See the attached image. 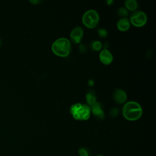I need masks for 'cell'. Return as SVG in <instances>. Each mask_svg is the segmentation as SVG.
<instances>
[{
	"label": "cell",
	"instance_id": "obj_17",
	"mask_svg": "<svg viewBox=\"0 0 156 156\" xmlns=\"http://www.w3.org/2000/svg\"><path fill=\"white\" fill-rule=\"evenodd\" d=\"M118 112H119V110H118V108H113L110 112V116L111 117H115V116H116L118 115Z\"/></svg>",
	"mask_w": 156,
	"mask_h": 156
},
{
	"label": "cell",
	"instance_id": "obj_8",
	"mask_svg": "<svg viewBox=\"0 0 156 156\" xmlns=\"http://www.w3.org/2000/svg\"><path fill=\"white\" fill-rule=\"evenodd\" d=\"M101 62L105 65H109L113 61V55L111 52L107 49H102L99 54Z\"/></svg>",
	"mask_w": 156,
	"mask_h": 156
},
{
	"label": "cell",
	"instance_id": "obj_21",
	"mask_svg": "<svg viewBox=\"0 0 156 156\" xmlns=\"http://www.w3.org/2000/svg\"><path fill=\"white\" fill-rule=\"evenodd\" d=\"M1 44H2V40H1V38H0V46L1 45Z\"/></svg>",
	"mask_w": 156,
	"mask_h": 156
},
{
	"label": "cell",
	"instance_id": "obj_15",
	"mask_svg": "<svg viewBox=\"0 0 156 156\" xmlns=\"http://www.w3.org/2000/svg\"><path fill=\"white\" fill-rule=\"evenodd\" d=\"M79 154L80 156H89L88 150L84 147H80L79 149Z\"/></svg>",
	"mask_w": 156,
	"mask_h": 156
},
{
	"label": "cell",
	"instance_id": "obj_20",
	"mask_svg": "<svg viewBox=\"0 0 156 156\" xmlns=\"http://www.w3.org/2000/svg\"><path fill=\"white\" fill-rule=\"evenodd\" d=\"M93 84H94V82H93V80L92 79L89 80V81H88V85H89L90 86H93Z\"/></svg>",
	"mask_w": 156,
	"mask_h": 156
},
{
	"label": "cell",
	"instance_id": "obj_3",
	"mask_svg": "<svg viewBox=\"0 0 156 156\" xmlns=\"http://www.w3.org/2000/svg\"><path fill=\"white\" fill-rule=\"evenodd\" d=\"M69 111L73 118L78 120H87L91 114V108L89 105L81 103L73 104Z\"/></svg>",
	"mask_w": 156,
	"mask_h": 156
},
{
	"label": "cell",
	"instance_id": "obj_14",
	"mask_svg": "<svg viewBox=\"0 0 156 156\" xmlns=\"http://www.w3.org/2000/svg\"><path fill=\"white\" fill-rule=\"evenodd\" d=\"M118 14L121 16H126L128 14V12L127 9L124 7H120L117 10Z\"/></svg>",
	"mask_w": 156,
	"mask_h": 156
},
{
	"label": "cell",
	"instance_id": "obj_11",
	"mask_svg": "<svg viewBox=\"0 0 156 156\" xmlns=\"http://www.w3.org/2000/svg\"><path fill=\"white\" fill-rule=\"evenodd\" d=\"M85 98H86V101L89 105L92 106L94 104H95L96 102V98L94 91H93L92 90H90L87 91Z\"/></svg>",
	"mask_w": 156,
	"mask_h": 156
},
{
	"label": "cell",
	"instance_id": "obj_16",
	"mask_svg": "<svg viewBox=\"0 0 156 156\" xmlns=\"http://www.w3.org/2000/svg\"><path fill=\"white\" fill-rule=\"evenodd\" d=\"M98 34L101 37L104 38L107 35V31L105 29H99L98 30Z\"/></svg>",
	"mask_w": 156,
	"mask_h": 156
},
{
	"label": "cell",
	"instance_id": "obj_9",
	"mask_svg": "<svg viewBox=\"0 0 156 156\" xmlns=\"http://www.w3.org/2000/svg\"><path fill=\"white\" fill-rule=\"evenodd\" d=\"M91 108V112L94 115V116L98 119H103L105 117V114L104 111L102 110L101 105L99 102H96L94 104Z\"/></svg>",
	"mask_w": 156,
	"mask_h": 156
},
{
	"label": "cell",
	"instance_id": "obj_12",
	"mask_svg": "<svg viewBox=\"0 0 156 156\" xmlns=\"http://www.w3.org/2000/svg\"><path fill=\"white\" fill-rule=\"evenodd\" d=\"M124 4L127 9L131 11L135 10L138 7V3L135 0H126Z\"/></svg>",
	"mask_w": 156,
	"mask_h": 156
},
{
	"label": "cell",
	"instance_id": "obj_4",
	"mask_svg": "<svg viewBox=\"0 0 156 156\" xmlns=\"http://www.w3.org/2000/svg\"><path fill=\"white\" fill-rule=\"evenodd\" d=\"M83 24L88 28L95 27L99 20V16L98 12L93 9L87 11L82 16Z\"/></svg>",
	"mask_w": 156,
	"mask_h": 156
},
{
	"label": "cell",
	"instance_id": "obj_19",
	"mask_svg": "<svg viewBox=\"0 0 156 156\" xmlns=\"http://www.w3.org/2000/svg\"><path fill=\"white\" fill-rule=\"evenodd\" d=\"M30 2H31V3H33V4H37V3H39V2H41V1H37V0H31V1H30Z\"/></svg>",
	"mask_w": 156,
	"mask_h": 156
},
{
	"label": "cell",
	"instance_id": "obj_5",
	"mask_svg": "<svg viewBox=\"0 0 156 156\" xmlns=\"http://www.w3.org/2000/svg\"><path fill=\"white\" fill-rule=\"evenodd\" d=\"M130 21L133 26L141 27L146 24L147 21V16L144 12L137 10L131 15Z\"/></svg>",
	"mask_w": 156,
	"mask_h": 156
},
{
	"label": "cell",
	"instance_id": "obj_22",
	"mask_svg": "<svg viewBox=\"0 0 156 156\" xmlns=\"http://www.w3.org/2000/svg\"><path fill=\"white\" fill-rule=\"evenodd\" d=\"M98 156H104V155H98Z\"/></svg>",
	"mask_w": 156,
	"mask_h": 156
},
{
	"label": "cell",
	"instance_id": "obj_1",
	"mask_svg": "<svg viewBox=\"0 0 156 156\" xmlns=\"http://www.w3.org/2000/svg\"><path fill=\"white\" fill-rule=\"evenodd\" d=\"M143 110L141 105L135 101H129L125 104L122 108L124 117L129 121H135L142 115Z\"/></svg>",
	"mask_w": 156,
	"mask_h": 156
},
{
	"label": "cell",
	"instance_id": "obj_18",
	"mask_svg": "<svg viewBox=\"0 0 156 156\" xmlns=\"http://www.w3.org/2000/svg\"><path fill=\"white\" fill-rule=\"evenodd\" d=\"M79 51L80 52L82 53H84L87 49H86V46L84 45V44H80V47H79Z\"/></svg>",
	"mask_w": 156,
	"mask_h": 156
},
{
	"label": "cell",
	"instance_id": "obj_10",
	"mask_svg": "<svg viewBox=\"0 0 156 156\" xmlns=\"http://www.w3.org/2000/svg\"><path fill=\"white\" fill-rule=\"evenodd\" d=\"M117 27L119 30L126 31L130 27V21L127 18H120L117 22Z\"/></svg>",
	"mask_w": 156,
	"mask_h": 156
},
{
	"label": "cell",
	"instance_id": "obj_2",
	"mask_svg": "<svg viewBox=\"0 0 156 156\" xmlns=\"http://www.w3.org/2000/svg\"><path fill=\"white\" fill-rule=\"evenodd\" d=\"M51 49L55 55L60 57H66L71 51V43L68 38L61 37L54 41Z\"/></svg>",
	"mask_w": 156,
	"mask_h": 156
},
{
	"label": "cell",
	"instance_id": "obj_6",
	"mask_svg": "<svg viewBox=\"0 0 156 156\" xmlns=\"http://www.w3.org/2000/svg\"><path fill=\"white\" fill-rule=\"evenodd\" d=\"M83 29L80 26H77L73 28L70 33V37L74 43H79L81 41L83 37Z\"/></svg>",
	"mask_w": 156,
	"mask_h": 156
},
{
	"label": "cell",
	"instance_id": "obj_13",
	"mask_svg": "<svg viewBox=\"0 0 156 156\" xmlns=\"http://www.w3.org/2000/svg\"><path fill=\"white\" fill-rule=\"evenodd\" d=\"M102 47V43L98 40L94 41L91 44V48L94 51H99L101 49Z\"/></svg>",
	"mask_w": 156,
	"mask_h": 156
},
{
	"label": "cell",
	"instance_id": "obj_7",
	"mask_svg": "<svg viewBox=\"0 0 156 156\" xmlns=\"http://www.w3.org/2000/svg\"><path fill=\"white\" fill-rule=\"evenodd\" d=\"M113 97L115 101L118 104H122L127 99V94L126 92L119 88H116L114 90Z\"/></svg>",
	"mask_w": 156,
	"mask_h": 156
}]
</instances>
